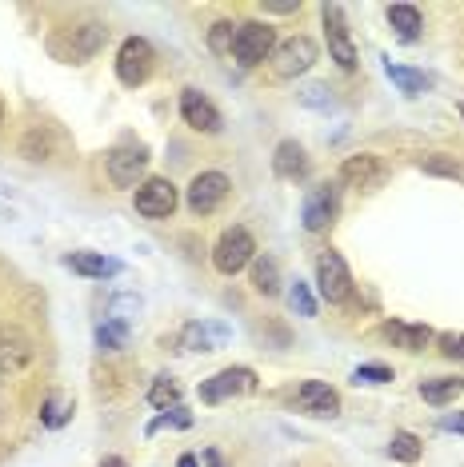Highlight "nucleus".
I'll use <instances>...</instances> for the list:
<instances>
[{"label":"nucleus","mask_w":464,"mask_h":467,"mask_svg":"<svg viewBox=\"0 0 464 467\" xmlns=\"http://www.w3.org/2000/svg\"><path fill=\"white\" fill-rule=\"evenodd\" d=\"M272 48H277V28H272V25H265V20H245V25H237L232 60H237L240 68L265 65V60L272 57Z\"/></svg>","instance_id":"nucleus-1"},{"label":"nucleus","mask_w":464,"mask_h":467,"mask_svg":"<svg viewBox=\"0 0 464 467\" xmlns=\"http://www.w3.org/2000/svg\"><path fill=\"white\" fill-rule=\"evenodd\" d=\"M252 260H257V240H252L248 228H228L213 248V268L220 275H237L240 268H248Z\"/></svg>","instance_id":"nucleus-2"},{"label":"nucleus","mask_w":464,"mask_h":467,"mask_svg":"<svg viewBox=\"0 0 464 467\" xmlns=\"http://www.w3.org/2000/svg\"><path fill=\"white\" fill-rule=\"evenodd\" d=\"M153 60H156V52L149 40L129 36L121 45V52H116V77H121V84H129V88H141L153 77Z\"/></svg>","instance_id":"nucleus-3"},{"label":"nucleus","mask_w":464,"mask_h":467,"mask_svg":"<svg viewBox=\"0 0 464 467\" xmlns=\"http://www.w3.org/2000/svg\"><path fill=\"white\" fill-rule=\"evenodd\" d=\"M316 284H321V296L329 304H344L348 292H353V272H348V264L341 252H321V260H316Z\"/></svg>","instance_id":"nucleus-4"},{"label":"nucleus","mask_w":464,"mask_h":467,"mask_svg":"<svg viewBox=\"0 0 464 467\" xmlns=\"http://www.w3.org/2000/svg\"><path fill=\"white\" fill-rule=\"evenodd\" d=\"M272 72L277 77H301V72H309L316 65V45L309 36H289V40H280L277 48H272Z\"/></svg>","instance_id":"nucleus-5"},{"label":"nucleus","mask_w":464,"mask_h":467,"mask_svg":"<svg viewBox=\"0 0 464 467\" xmlns=\"http://www.w3.org/2000/svg\"><path fill=\"white\" fill-rule=\"evenodd\" d=\"M321 16H324V36H329V57L344 72H353L356 68V48H353V36H348V25H344V8L324 5Z\"/></svg>","instance_id":"nucleus-6"},{"label":"nucleus","mask_w":464,"mask_h":467,"mask_svg":"<svg viewBox=\"0 0 464 467\" xmlns=\"http://www.w3.org/2000/svg\"><path fill=\"white\" fill-rule=\"evenodd\" d=\"M228 176L225 172H200L193 176V184H188V208L196 212V216H213V212L228 200Z\"/></svg>","instance_id":"nucleus-7"},{"label":"nucleus","mask_w":464,"mask_h":467,"mask_svg":"<svg viewBox=\"0 0 464 467\" xmlns=\"http://www.w3.org/2000/svg\"><path fill=\"white\" fill-rule=\"evenodd\" d=\"M136 212H141V216H149V220L173 216V212H176V184H173V180H164V176L144 180V184L136 188Z\"/></svg>","instance_id":"nucleus-8"},{"label":"nucleus","mask_w":464,"mask_h":467,"mask_svg":"<svg viewBox=\"0 0 464 467\" xmlns=\"http://www.w3.org/2000/svg\"><path fill=\"white\" fill-rule=\"evenodd\" d=\"M252 388H257V371H252V368H225V371H216L213 379H205V384H200V400H205V403H220V400L240 396V391H252Z\"/></svg>","instance_id":"nucleus-9"},{"label":"nucleus","mask_w":464,"mask_h":467,"mask_svg":"<svg viewBox=\"0 0 464 467\" xmlns=\"http://www.w3.org/2000/svg\"><path fill=\"white\" fill-rule=\"evenodd\" d=\"M181 116H185L188 129H196V132H205V136L220 132V112H216V104L208 100L205 92H196V88H185V92H181Z\"/></svg>","instance_id":"nucleus-10"},{"label":"nucleus","mask_w":464,"mask_h":467,"mask_svg":"<svg viewBox=\"0 0 464 467\" xmlns=\"http://www.w3.org/2000/svg\"><path fill=\"white\" fill-rule=\"evenodd\" d=\"M297 408L304 411V416L332 420L336 411H341V396H336V388L321 384V379H309V384L297 388Z\"/></svg>","instance_id":"nucleus-11"},{"label":"nucleus","mask_w":464,"mask_h":467,"mask_svg":"<svg viewBox=\"0 0 464 467\" xmlns=\"http://www.w3.org/2000/svg\"><path fill=\"white\" fill-rule=\"evenodd\" d=\"M301 220L309 232H324L336 220V188L332 184H321L304 196V208H301Z\"/></svg>","instance_id":"nucleus-12"},{"label":"nucleus","mask_w":464,"mask_h":467,"mask_svg":"<svg viewBox=\"0 0 464 467\" xmlns=\"http://www.w3.org/2000/svg\"><path fill=\"white\" fill-rule=\"evenodd\" d=\"M144 164H149L144 148H116V152H109V180L116 188H132L141 180Z\"/></svg>","instance_id":"nucleus-13"},{"label":"nucleus","mask_w":464,"mask_h":467,"mask_svg":"<svg viewBox=\"0 0 464 467\" xmlns=\"http://www.w3.org/2000/svg\"><path fill=\"white\" fill-rule=\"evenodd\" d=\"M33 359V339H28L20 327H0V371H20Z\"/></svg>","instance_id":"nucleus-14"},{"label":"nucleus","mask_w":464,"mask_h":467,"mask_svg":"<svg viewBox=\"0 0 464 467\" xmlns=\"http://www.w3.org/2000/svg\"><path fill=\"white\" fill-rule=\"evenodd\" d=\"M341 180L344 184H353V188H364V192H373L376 184L385 180V168H381V161L376 156H348L344 161V168H341Z\"/></svg>","instance_id":"nucleus-15"},{"label":"nucleus","mask_w":464,"mask_h":467,"mask_svg":"<svg viewBox=\"0 0 464 467\" xmlns=\"http://www.w3.org/2000/svg\"><path fill=\"white\" fill-rule=\"evenodd\" d=\"M385 336L393 339L396 348H405V352H425L432 344V327L425 324H405V320H388L385 324Z\"/></svg>","instance_id":"nucleus-16"},{"label":"nucleus","mask_w":464,"mask_h":467,"mask_svg":"<svg viewBox=\"0 0 464 467\" xmlns=\"http://www.w3.org/2000/svg\"><path fill=\"white\" fill-rule=\"evenodd\" d=\"M225 339H228L225 324H188L181 332V344L188 348V352H216Z\"/></svg>","instance_id":"nucleus-17"},{"label":"nucleus","mask_w":464,"mask_h":467,"mask_svg":"<svg viewBox=\"0 0 464 467\" xmlns=\"http://www.w3.org/2000/svg\"><path fill=\"white\" fill-rule=\"evenodd\" d=\"M272 172H277L280 180H304V172H309L304 148L297 140H280L277 144V156H272Z\"/></svg>","instance_id":"nucleus-18"},{"label":"nucleus","mask_w":464,"mask_h":467,"mask_svg":"<svg viewBox=\"0 0 464 467\" xmlns=\"http://www.w3.org/2000/svg\"><path fill=\"white\" fill-rule=\"evenodd\" d=\"M69 268L77 275H89V280H112V275H121V260L97 256V252H72Z\"/></svg>","instance_id":"nucleus-19"},{"label":"nucleus","mask_w":464,"mask_h":467,"mask_svg":"<svg viewBox=\"0 0 464 467\" xmlns=\"http://www.w3.org/2000/svg\"><path fill=\"white\" fill-rule=\"evenodd\" d=\"M104 40H109V28L97 25V20H92V25L72 28V48H69V57H72V60H89L92 52L104 45Z\"/></svg>","instance_id":"nucleus-20"},{"label":"nucleus","mask_w":464,"mask_h":467,"mask_svg":"<svg viewBox=\"0 0 464 467\" xmlns=\"http://www.w3.org/2000/svg\"><path fill=\"white\" fill-rule=\"evenodd\" d=\"M464 391V379L460 376H437V379H425L420 384V400L432 403V408H445Z\"/></svg>","instance_id":"nucleus-21"},{"label":"nucleus","mask_w":464,"mask_h":467,"mask_svg":"<svg viewBox=\"0 0 464 467\" xmlns=\"http://www.w3.org/2000/svg\"><path fill=\"white\" fill-rule=\"evenodd\" d=\"M388 25L396 28V36L400 40H417L420 36V28H425V16H420V8L417 5H388Z\"/></svg>","instance_id":"nucleus-22"},{"label":"nucleus","mask_w":464,"mask_h":467,"mask_svg":"<svg viewBox=\"0 0 464 467\" xmlns=\"http://www.w3.org/2000/svg\"><path fill=\"white\" fill-rule=\"evenodd\" d=\"M252 288L260 296H277L280 292V268L272 256H257L252 260Z\"/></svg>","instance_id":"nucleus-23"},{"label":"nucleus","mask_w":464,"mask_h":467,"mask_svg":"<svg viewBox=\"0 0 464 467\" xmlns=\"http://www.w3.org/2000/svg\"><path fill=\"white\" fill-rule=\"evenodd\" d=\"M385 72H388V80H393L400 92H408V97H420V92H428V84H432V80L425 77V72L405 68V65H393V60L385 65Z\"/></svg>","instance_id":"nucleus-24"},{"label":"nucleus","mask_w":464,"mask_h":467,"mask_svg":"<svg viewBox=\"0 0 464 467\" xmlns=\"http://www.w3.org/2000/svg\"><path fill=\"white\" fill-rule=\"evenodd\" d=\"M72 420V400L65 396V391H52V396L45 400V408H40V423H45V428H65V423Z\"/></svg>","instance_id":"nucleus-25"},{"label":"nucleus","mask_w":464,"mask_h":467,"mask_svg":"<svg viewBox=\"0 0 464 467\" xmlns=\"http://www.w3.org/2000/svg\"><path fill=\"white\" fill-rule=\"evenodd\" d=\"M388 455H393L396 463H417L420 455H425V443H420L413 431H393V440H388Z\"/></svg>","instance_id":"nucleus-26"},{"label":"nucleus","mask_w":464,"mask_h":467,"mask_svg":"<svg viewBox=\"0 0 464 467\" xmlns=\"http://www.w3.org/2000/svg\"><path fill=\"white\" fill-rule=\"evenodd\" d=\"M232 40H237V25H232V20H216V25L208 28V48L220 52V57L232 52Z\"/></svg>","instance_id":"nucleus-27"},{"label":"nucleus","mask_w":464,"mask_h":467,"mask_svg":"<svg viewBox=\"0 0 464 467\" xmlns=\"http://www.w3.org/2000/svg\"><path fill=\"white\" fill-rule=\"evenodd\" d=\"M97 344L104 348V352H116V348H124V344H129V327H124V324H116V320L100 324V327H97Z\"/></svg>","instance_id":"nucleus-28"},{"label":"nucleus","mask_w":464,"mask_h":467,"mask_svg":"<svg viewBox=\"0 0 464 467\" xmlns=\"http://www.w3.org/2000/svg\"><path fill=\"white\" fill-rule=\"evenodd\" d=\"M289 307L297 316H304V320H312V316H316V300H312L309 284H301V280L292 284V288H289Z\"/></svg>","instance_id":"nucleus-29"},{"label":"nucleus","mask_w":464,"mask_h":467,"mask_svg":"<svg viewBox=\"0 0 464 467\" xmlns=\"http://www.w3.org/2000/svg\"><path fill=\"white\" fill-rule=\"evenodd\" d=\"M149 403H153V408H176V384H173V379H168V376H156L153 379V388H149Z\"/></svg>","instance_id":"nucleus-30"},{"label":"nucleus","mask_w":464,"mask_h":467,"mask_svg":"<svg viewBox=\"0 0 464 467\" xmlns=\"http://www.w3.org/2000/svg\"><path fill=\"white\" fill-rule=\"evenodd\" d=\"M353 379L356 384H388L393 379V368H385V364H361L353 371Z\"/></svg>","instance_id":"nucleus-31"},{"label":"nucleus","mask_w":464,"mask_h":467,"mask_svg":"<svg viewBox=\"0 0 464 467\" xmlns=\"http://www.w3.org/2000/svg\"><path fill=\"white\" fill-rule=\"evenodd\" d=\"M445 344V356H452V359H464V336H445L440 339Z\"/></svg>","instance_id":"nucleus-32"},{"label":"nucleus","mask_w":464,"mask_h":467,"mask_svg":"<svg viewBox=\"0 0 464 467\" xmlns=\"http://www.w3.org/2000/svg\"><path fill=\"white\" fill-rule=\"evenodd\" d=\"M265 13H277V16H289V13H301V5H297V0H289V5H277V0H272V5H265Z\"/></svg>","instance_id":"nucleus-33"},{"label":"nucleus","mask_w":464,"mask_h":467,"mask_svg":"<svg viewBox=\"0 0 464 467\" xmlns=\"http://www.w3.org/2000/svg\"><path fill=\"white\" fill-rule=\"evenodd\" d=\"M440 428H445V431H460V435H464V411H457V416H445V420H440Z\"/></svg>","instance_id":"nucleus-34"},{"label":"nucleus","mask_w":464,"mask_h":467,"mask_svg":"<svg viewBox=\"0 0 464 467\" xmlns=\"http://www.w3.org/2000/svg\"><path fill=\"white\" fill-rule=\"evenodd\" d=\"M205 463H208V467H225V460H220V451H216V448H208V451H205Z\"/></svg>","instance_id":"nucleus-35"},{"label":"nucleus","mask_w":464,"mask_h":467,"mask_svg":"<svg viewBox=\"0 0 464 467\" xmlns=\"http://www.w3.org/2000/svg\"><path fill=\"white\" fill-rule=\"evenodd\" d=\"M100 467H129V463H124L121 455H104V460H100Z\"/></svg>","instance_id":"nucleus-36"},{"label":"nucleus","mask_w":464,"mask_h":467,"mask_svg":"<svg viewBox=\"0 0 464 467\" xmlns=\"http://www.w3.org/2000/svg\"><path fill=\"white\" fill-rule=\"evenodd\" d=\"M176 467H200V463H196V455H188V451H185L181 460H176Z\"/></svg>","instance_id":"nucleus-37"},{"label":"nucleus","mask_w":464,"mask_h":467,"mask_svg":"<svg viewBox=\"0 0 464 467\" xmlns=\"http://www.w3.org/2000/svg\"><path fill=\"white\" fill-rule=\"evenodd\" d=\"M0 124H5V109H0Z\"/></svg>","instance_id":"nucleus-38"},{"label":"nucleus","mask_w":464,"mask_h":467,"mask_svg":"<svg viewBox=\"0 0 464 467\" xmlns=\"http://www.w3.org/2000/svg\"><path fill=\"white\" fill-rule=\"evenodd\" d=\"M460 116H464V104H460Z\"/></svg>","instance_id":"nucleus-39"}]
</instances>
